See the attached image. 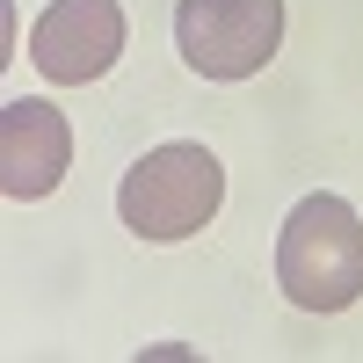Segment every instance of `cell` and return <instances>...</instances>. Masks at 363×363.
<instances>
[{
	"instance_id": "1",
	"label": "cell",
	"mask_w": 363,
	"mask_h": 363,
	"mask_svg": "<svg viewBox=\"0 0 363 363\" xmlns=\"http://www.w3.org/2000/svg\"><path fill=\"white\" fill-rule=\"evenodd\" d=\"M277 284L298 313H342L363 298V218L342 196H306L291 203L277 233Z\"/></svg>"
},
{
	"instance_id": "2",
	"label": "cell",
	"mask_w": 363,
	"mask_h": 363,
	"mask_svg": "<svg viewBox=\"0 0 363 363\" xmlns=\"http://www.w3.org/2000/svg\"><path fill=\"white\" fill-rule=\"evenodd\" d=\"M218 203H225V167L211 145L196 138H167L153 145L131 174H124V189H116V218H124L138 240H189L203 233L211 218H218Z\"/></svg>"
},
{
	"instance_id": "3",
	"label": "cell",
	"mask_w": 363,
	"mask_h": 363,
	"mask_svg": "<svg viewBox=\"0 0 363 363\" xmlns=\"http://www.w3.org/2000/svg\"><path fill=\"white\" fill-rule=\"evenodd\" d=\"M284 44V0H182L174 51L203 80H255Z\"/></svg>"
},
{
	"instance_id": "4",
	"label": "cell",
	"mask_w": 363,
	"mask_h": 363,
	"mask_svg": "<svg viewBox=\"0 0 363 363\" xmlns=\"http://www.w3.org/2000/svg\"><path fill=\"white\" fill-rule=\"evenodd\" d=\"M29 58L58 87H87L124 58V8L116 0H51L29 22Z\"/></svg>"
},
{
	"instance_id": "5",
	"label": "cell",
	"mask_w": 363,
	"mask_h": 363,
	"mask_svg": "<svg viewBox=\"0 0 363 363\" xmlns=\"http://www.w3.org/2000/svg\"><path fill=\"white\" fill-rule=\"evenodd\" d=\"M66 167H73V124L51 102L22 95V102L0 109V189L15 203L51 196L58 182H66Z\"/></svg>"
}]
</instances>
